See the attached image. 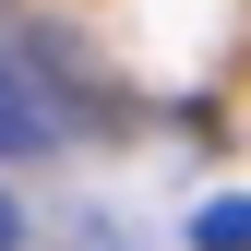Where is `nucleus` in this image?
<instances>
[{"label":"nucleus","mask_w":251,"mask_h":251,"mask_svg":"<svg viewBox=\"0 0 251 251\" xmlns=\"http://www.w3.org/2000/svg\"><path fill=\"white\" fill-rule=\"evenodd\" d=\"M12 239H24V215H12V192H0V251H12Z\"/></svg>","instance_id":"nucleus-3"},{"label":"nucleus","mask_w":251,"mask_h":251,"mask_svg":"<svg viewBox=\"0 0 251 251\" xmlns=\"http://www.w3.org/2000/svg\"><path fill=\"white\" fill-rule=\"evenodd\" d=\"M48 132H60V108H48V84L24 72L12 48H0V155H36Z\"/></svg>","instance_id":"nucleus-1"},{"label":"nucleus","mask_w":251,"mask_h":251,"mask_svg":"<svg viewBox=\"0 0 251 251\" xmlns=\"http://www.w3.org/2000/svg\"><path fill=\"white\" fill-rule=\"evenodd\" d=\"M192 239H203V251H251V203H203Z\"/></svg>","instance_id":"nucleus-2"}]
</instances>
